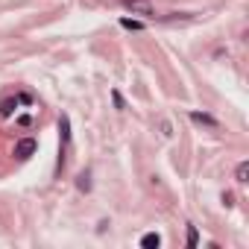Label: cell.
<instances>
[{"mask_svg":"<svg viewBox=\"0 0 249 249\" xmlns=\"http://www.w3.org/2000/svg\"><path fill=\"white\" fill-rule=\"evenodd\" d=\"M120 6L126 9V12H132V15H156V9H153V3L150 0H120Z\"/></svg>","mask_w":249,"mask_h":249,"instance_id":"cell-1","label":"cell"},{"mask_svg":"<svg viewBox=\"0 0 249 249\" xmlns=\"http://www.w3.org/2000/svg\"><path fill=\"white\" fill-rule=\"evenodd\" d=\"M191 120L199 123V126H208V129H217V126H220L217 117H211V114H205V111H191Z\"/></svg>","mask_w":249,"mask_h":249,"instance_id":"cell-2","label":"cell"},{"mask_svg":"<svg viewBox=\"0 0 249 249\" xmlns=\"http://www.w3.org/2000/svg\"><path fill=\"white\" fill-rule=\"evenodd\" d=\"M33 153H36V141H33V138H24V141L15 144V156H18V159H30Z\"/></svg>","mask_w":249,"mask_h":249,"instance_id":"cell-3","label":"cell"},{"mask_svg":"<svg viewBox=\"0 0 249 249\" xmlns=\"http://www.w3.org/2000/svg\"><path fill=\"white\" fill-rule=\"evenodd\" d=\"M246 176H249V161H240V164H237V170H234V179L243 185V182H246Z\"/></svg>","mask_w":249,"mask_h":249,"instance_id":"cell-4","label":"cell"},{"mask_svg":"<svg viewBox=\"0 0 249 249\" xmlns=\"http://www.w3.org/2000/svg\"><path fill=\"white\" fill-rule=\"evenodd\" d=\"M159 243H161L159 234H144V237H141V246H144V249H156Z\"/></svg>","mask_w":249,"mask_h":249,"instance_id":"cell-5","label":"cell"},{"mask_svg":"<svg viewBox=\"0 0 249 249\" xmlns=\"http://www.w3.org/2000/svg\"><path fill=\"white\" fill-rule=\"evenodd\" d=\"M120 24L126 27V30H135V33H138V30H144V24H141V21H132V18H123Z\"/></svg>","mask_w":249,"mask_h":249,"instance_id":"cell-6","label":"cell"},{"mask_svg":"<svg viewBox=\"0 0 249 249\" xmlns=\"http://www.w3.org/2000/svg\"><path fill=\"white\" fill-rule=\"evenodd\" d=\"M196 243H199V234H196V229H194V226H188V246L194 249Z\"/></svg>","mask_w":249,"mask_h":249,"instance_id":"cell-7","label":"cell"}]
</instances>
